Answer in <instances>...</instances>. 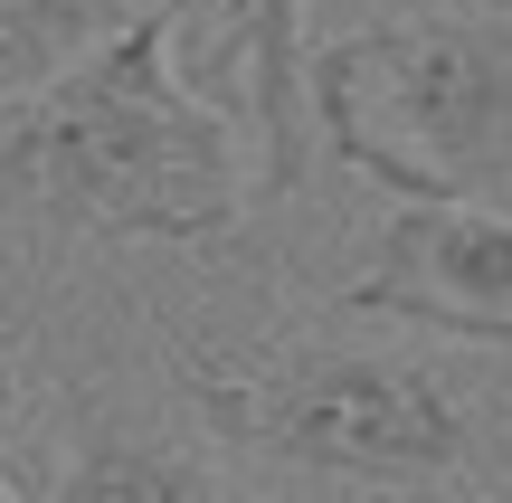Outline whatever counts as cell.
I'll return each instance as SVG.
<instances>
[{
    "label": "cell",
    "instance_id": "1",
    "mask_svg": "<svg viewBox=\"0 0 512 503\" xmlns=\"http://www.w3.org/2000/svg\"><path fill=\"white\" fill-rule=\"evenodd\" d=\"M181 10L152 0L67 76L0 95V219L124 247H219L238 228V124L171 67Z\"/></svg>",
    "mask_w": 512,
    "mask_h": 503
},
{
    "label": "cell",
    "instance_id": "2",
    "mask_svg": "<svg viewBox=\"0 0 512 503\" xmlns=\"http://www.w3.org/2000/svg\"><path fill=\"white\" fill-rule=\"evenodd\" d=\"M313 124L389 200L512 209V19L408 10L313 48Z\"/></svg>",
    "mask_w": 512,
    "mask_h": 503
},
{
    "label": "cell",
    "instance_id": "3",
    "mask_svg": "<svg viewBox=\"0 0 512 503\" xmlns=\"http://www.w3.org/2000/svg\"><path fill=\"white\" fill-rule=\"evenodd\" d=\"M190 409L238 456H266L285 475L370 494L456 485L475 466V409L456 380L418 352H351V342H275L266 361L209 371L190 361Z\"/></svg>",
    "mask_w": 512,
    "mask_h": 503
},
{
    "label": "cell",
    "instance_id": "4",
    "mask_svg": "<svg viewBox=\"0 0 512 503\" xmlns=\"http://www.w3.org/2000/svg\"><path fill=\"white\" fill-rule=\"evenodd\" d=\"M342 314H389L437 342L512 352V209L503 200H399L370 276L342 285Z\"/></svg>",
    "mask_w": 512,
    "mask_h": 503
},
{
    "label": "cell",
    "instance_id": "5",
    "mask_svg": "<svg viewBox=\"0 0 512 503\" xmlns=\"http://www.w3.org/2000/svg\"><path fill=\"white\" fill-rule=\"evenodd\" d=\"M219 29L228 67L247 76L256 200H285L313 162V0H219Z\"/></svg>",
    "mask_w": 512,
    "mask_h": 503
},
{
    "label": "cell",
    "instance_id": "6",
    "mask_svg": "<svg viewBox=\"0 0 512 503\" xmlns=\"http://www.w3.org/2000/svg\"><path fill=\"white\" fill-rule=\"evenodd\" d=\"M143 0H0V95H29L67 76L86 48H105Z\"/></svg>",
    "mask_w": 512,
    "mask_h": 503
},
{
    "label": "cell",
    "instance_id": "7",
    "mask_svg": "<svg viewBox=\"0 0 512 503\" xmlns=\"http://www.w3.org/2000/svg\"><path fill=\"white\" fill-rule=\"evenodd\" d=\"M48 485L57 494H190V485H209V475L181 466V456H76Z\"/></svg>",
    "mask_w": 512,
    "mask_h": 503
},
{
    "label": "cell",
    "instance_id": "8",
    "mask_svg": "<svg viewBox=\"0 0 512 503\" xmlns=\"http://www.w3.org/2000/svg\"><path fill=\"white\" fill-rule=\"evenodd\" d=\"M10 399H19V380H10V361H0V437H10Z\"/></svg>",
    "mask_w": 512,
    "mask_h": 503
}]
</instances>
